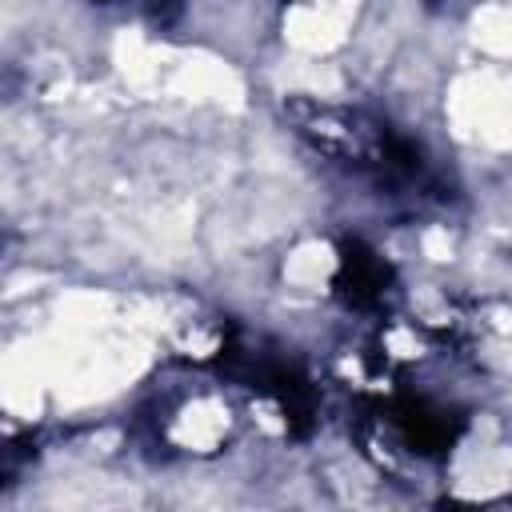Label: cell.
I'll return each instance as SVG.
<instances>
[{"label": "cell", "instance_id": "6da1fadb", "mask_svg": "<svg viewBox=\"0 0 512 512\" xmlns=\"http://www.w3.org/2000/svg\"><path fill=\"white\" fill-rule=\"evenodd\" d=\"M284 116L300 144L324 168L356 184L388 212L432 216L464 200L460 180L432 152V144L388 112L364 104H316L308 96H296L284 104Z\"/></svg>", "mask_w": 512, "mask_h": 512}, {"label": "cell", "instance_id": "7a4b0ae2", "mask_svg": "<svg viewBox=\"0 0 512 512\" xmlns=\"http://www.w3.org/2000/svg\"><path fill=\"white\" fill-rule=\"evenodd\" d=\"M192 368L264 400L280 416L288 440H300V444L312 440L324 420V388L316 372L292 348H284L272 336L248 332L240 320H224L220 344Z\"/></svg>", "mask_w": 512, "mask_h": 512}, {"label": "cell", "instance_id": "3957f363", "mask_svg": "<svg viewBox=\"0 0 512 512\" xmlns=\"http://www.w3.org/2000/svg\"><path fill=\"white\" fill-rule=\"evenodd\" d=\"M364 404H368V424L392 436V444L420 464H448L472 428V412L464 404L424 392L408 380H392L384 392L368 396Z\"/></svg>", "mask_w": 512, "mask_h": 512}, {"label": "cell", "instance_id": "277c9868", "mask_svg": "<svg viewBox=\"0 0 512 512\" xmlns=\"http://www.w3.org/2000/svg\"><path fill=\"white\" fill-rule=\"evenodd\" d=\"M328 292L348 316H360L368 324H388L404 304V280L396 260L356 232H344L332 248Z\"/></svg>", "mask_w": 512, "mask_h": 512}, {"label": "cell", "instance_id": "5b68a950", "mask_svg": "<svg viewBox=\"0 0 512 512\" xmlns=\"http://www.w3.org/2000/svg\"><path fill=\"white\" fill-rule=\"evenodd\" d=\"M88 4H96V8H116V4H128V0H88Z\"/></svg>", "mask_w": 512, "mask_h": 512}, {"label": "cell", "instance_id": "8992f818", "mask_svg": "<svg viewBox=\"0 0 512 512\" xmlns=\"http://www.w3.org/2000/svg\"><path fill=\"white\" fill-rule=\"evenodd\" d=\"M424 4H428V8H436V4H444V0H424Z\"/></svg>", "mask_w": 512, "mask_h": 512}]
</instances>
